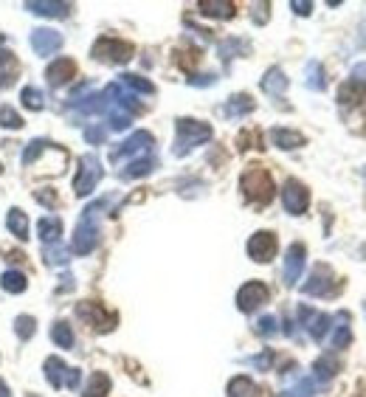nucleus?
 I'll return each mask as SVG.
<instances>
[{
    "label": "nucleus",
    "mask_w": 366,
    "mask_h": 397,
    "mask_svg": "<svg viewBox=\"0 0 366 397\" xmlns=\"http://www.w3.org/2000/svg\"><path fill=\"white\" fill-rule=\"evenodd\" d=\"M239 186H242V195H245L251 203L265 206V203L274 200V180H271V175H268L265 169H259V166L248 169V172L242 175Z\"/></svg>",
    "instance_id": "obj_3"
},
{
    "label": "nucleus",
    "mask_w": 366,
    "mask_h": 397,
    "mask_svg": "<svg viewBox=\"0 0 366 397\" xmlns=\"http://www.w3.org/2000/svg\"><path fill=\"white\" fill-rule=\"evenodd\" d=\"M276 248H279V242H276L274 232H257L248 239V256L254 262H271L276 256Z\"/></svg>",
    "instance_id": "obj_8"
},
{
    "label": "nucleus",
    "mask_w": 366,
    "mask_h": 397,
    "mask_svg": "<svg viewBox=\"0 0 366 397\" xmlns=\"http://www.w3.org/2000/svg\"><path fill=\"white\" fill-rule=\"evenodd\" d=\"M102 175H104L102 161L96 158L93 153L82 156V158H79V172H76V178H73V192H76L79 197H87V195L99 186Z\"/></svg>",
    "instance_id": "obj_4"
},
{
    "label": "nucleus",
    "mask_w": 366,
    "mask_h": 397,
    "mask_svg": "<svg viewBox=\"0 0 366 397\" xmlns=\"http://www.w3.org/2000/svg\"><path fill=\"white\" fill-rule=\"evenodd\" d=\"M268 9H271L268 3H257V6H254V20H257V23H268V17H271Z\"/></svg>",
    "instance_id": "obj_41"
},
{
    "label": "nucleus",
    "mask_w": 366,
    "mask_h": 397,
    "mask_svg": "<svg viewBox=\"0 0 366 397\" xmlns=\"http://www.w3.org/2000/svg\"><path fill=\"white\" fill-rule=\"evenodd\" d=\"M20 99H23V107H28V110H43L45 107V96H43L40 87H23Z\"/></svg>",
    "instance_id": "obj_30"
},
{
    "label": "nucleus",
    "mask_w": 366,
    "mask_h": 397,
    "mask_svg": "<svg viewBox=\"0 0 366 397\" xmlns=\"http://www.w3.org/2000/svg\"><path fill=\"white\" fill-rule=\"evenodd\" d=\"M0 397H11V392H9V386L0 381Z\"/></svg>",
    "instance_id": "obj_47"
},
{
    "label": "nucleus",
    "mask_w": 366,
    "mask_h": 397,
    "mask_svg": "<svg viewBox=\"0 0 366 397\" xmlns=\"http://www.w3.org/2000/svg\"><path fill=\"white\" fill-rule=\"evenodd\" d=\"M37 234L43 242H60V234H63V223L57 220V217H40V223H37Z\"/></svg>",
    "instance_id": "obj_23"
},
{
    "label": "nucleus",
    "mask_w": 366,
    "mask_h": 397,
    "mask_svg": "<svg viewBox=\"0 0 366 397\" xmlns=\"http://www.w3.org/2000/svg\"><path fill=\"white\" fill-rule=\"evenodd\" d=\"M268 302V288L262 282H245L237 293V308L242 313H254Z\"/></svg>",
    "instance_id": "obj_7"
},
{
    "label": "nucleus",
    "mask_w": 366,
    "mask_h": 397,
    "mask_svg": "<svg viewBox=\"0 0 366 397\" xmlns=\"http://www.w3.org/2000/svg\"><path fill=\"white\" fill-rule=\"evenodd\" d=\"M304 256H307V248L301 242H293L285 254V285L293 288L298 279H301V271H304Z\"/></svg>",
    "instance_id": "obj_13"
},
{
    "label": "nucleus",
    "mask_w": 366,
    "mask_h": 397,
    "mask_svg": "<svg viewBox=\"0 0 366 397\" xmlns=\"http://www.w3.org/2000/svg\"><path fill=\"white\" fill-rule=\"evenodd\" d=\"M307 87H313V90H324V87H327L324 71H321L318 62H310V65H307Z\"/></svg>",
    "instance_id": "obj_34"
},
{
    "label": "nucleus",
    "mask_w": 366,
    "mask_h": 397,
    "mask_svg": "<svg viewBox=\"0 0 366 397\" xmlns=\"http://www.w3.org/2000/svg\"><path fill=\"white\" fill-rule=\"evenodd\" d=\"M0 285H3V290H9V293H23V290L28 288V282H26V276H23L20 271H6L3 279H0Z\"/></svg>",
    "instance_id": "obj_29"
},
{
    "label": "nucleus",
    "mask_w": 366,
    "mask_h": 397,
    "mask_svg": "<svg viewBox=\"0 0 366 397\" xmlns=\"http://www.w3.org/2000/svg\"><path fill=\"white\" fill-rule=\"evenodd\" d=\"M45 77H48V82H51L54 87H63V85H68V82L76 77V62L68 60V57H60V60L45 71Z\"/></svg>",
    "instance_id": "obj_15"
},
{
    "label": "nucleus",
    "mask_w": 366,
    "mask_h": 397,
    "mask_svg": "<svg viewBox=\"0 0 366 397\" xmlns=\"http://www.w3.org/2000/svg\"><path fill=\"white\" fill-rule=\"evenodd\" d=\"M333 285H335V273L330 265H316L310 279L304 282V293L307 296H330L333 293Z\"/></svg>",
    "instance_id": "obj_9"
},
{
    "label": "nucleus",
    "mask_w": 366,
    "mask_h": 397,
    "mask_svg": "<svg viewBox=\"0 0 366 397\" xmlns=\"http://www.w3.org/2000/svg\"><path fill=\"white\" fill-rule=\"evenodd\" d=\"M198 9H200V14H206V17H222V20L234 17V3H231V0H203Z\"/></svg>",
    "instance_id": "obj_20"
},
{
    "label": "nucleus",
    "mask_w": 366,
    "mask_h": 397,
    "mask_svg": "<svg viewBox=\"0 0 366 397\" xmlns=\"http://www.w3.org/2000/svg\"><path fill=\"white\" fill-rule=\"evenodd\" d=\"M68 369H71V366H65L63 358H48V361H45V378H48V384H51L54 389H63L65 381H68Z\"/></svg>",
    "instance_id": "obj_17"
},
{
    "label": "nucleus",
    "mask_w": 366,
    "mask_h": 397,
    "mask_svg": "<svg viewBox=\"0 0 366 397\" xmlns=\"http://www.w3.org/2000/svg\"><path fill=\"white\" fill-rule=\"evenodd\" d=\"M14 68H17V62H14V57L11 54H6V51H0V85H9V82H14Z\"/></svg>",
    "instance_id": "obj_32"
},
{
    "label": "nucleus",
    "mask_w": 366,
    "mask_h": 397,
    "mask_svg": "<svg viewBox=\"0 0 366 397\" xmlns=\"http://www.w3.org/2000/svg\"><path fill=\"white\" fill-rule=\"evenodd\" d=\"M107 392H110V378L104 372H96V375H90L82 397H107Z\"/></svg>",
    "instance_id": "obj_26"
},
{
    "label": "nucleus",
    "mask_w": 366,
    "mask_h": 397,
    "mask_svg": "<svg viewBox=\"0 0 366 397\" xmlns=\"http://www.w3.org/2000/svg\"><path fill=\"white\" fill-rule=\"evenodd\" d=\"M212 136H215V133H212V127H209L206 121L178 119V124H175V147H172V153H175L178 158H183V156L192 153L195 147L212 141Z\"/></svg>",
    "instance_id": "obj_2"
},
{
    "label": "nucleus",
    "mask_w": 366,
    "mask_h": 397,
    "mask_svg": "<svg viewBox=\"0 0 366 397\" xmlns=\"http://www.w3.org/2000/svg\"><path fill=\"white\" fill-rule=\"evenodd\" d=\"M352 82H358V85H364L366 87V62H358V65L352 68Z\"/></svg>",
    "instance_id": "obj_42"
},
{
    "label": "nucleus",
    "mask_w": 366,
    "mask_h": 397,
    "mask_svg": "<svg viewBox=\"0 0 366 397\" xmlns=\"http://www.w3.org/2000/svg\"><path fill=\"white\" fill-rule=\"evenodd\" d=\"M335 372H338V364H335L330 355L318 358L316 366H313V375H316L318 381H330V378H335Z\"/></svg>",
    "instance_id": "obj_31"
},
{
    "label": "nucleus",
    "mask_w": 366,
    "mask_h": 397,
    "mask_svg": "<svg viewBox=\"0 0 366 397\" xmlns=\"http://www.w3.org/2000/svg\"><path fill=\"white\" fill-rule=\"evenodd\" d=\"M28 11L43 14V17H68L71 14V3H54V0H31L26 3Z\"/></svg>",
    "instance_id": "obj_16"
},
{
    "label": "nucleus",
    "mask_w": 366,
    "mask_h": 397,
    "mask_svg": "<svg viewBox=\"0 0 366 397\" xmlns=\"http://www.w3.org/2000/svg\"><path fill=\"white\" fill-rule=\"evenodd\" d=\"M122 85H127V87H133V90H139V93H155V85L149 80H141V77H136V74H124L122 77Z\"/></svg>",
    "instance_id": "obj_35"
},
{
    "label": "nucleus",
    "mask_w": 366,
    "mask_h": 397,
    "mask_svg": "<svg viewBox=\"0 0 366 397\" xmlns=\"http://www.w3.org/2000/svg\"><path fill=\"white\" fill-rule=\"evenodd\" d=\"M93 57L107 65H124L133 60V45L124 40H116V37H102L93 45Z\"/></svg>",
    "instance_id": "obj_5"
},
{
    "label": "nucleus",
    "mask_w": 366,
    "mask_h": 397,
    "mask_svg": "<svg viewBox=\"0 0 366 397\" xmlns=\"http://www.w3.org/2000/svg\"><path fill=\"white\" fill-rule=\"evenodd\" d=\"M37 200H40V203H43V206H48V209H51V206H54V203H57V197H54V195H51V192H37Z\"/></svg>",
    "instance_id": "obj_45"
},
{
    "label": "nucleus",
    "mask_w": 366,
    "mask_h": 397,
    "mask_svg": "<svg viewBox=\"0 0 366 397\" xmlns=\"http://www.w3.org/2000/svg\"><path fill=\"white\" fill-rule=\"evenodd\" d=\"M195 60H198V51H192V62H195ZM178 62H181V65H189V57H178Z\"/></svg>",
    "instance_id": "obj_46"
},
{
    "label": "nucleus",
    "mask_w": 366,
    "mask_h": 397,
    "mask_svg": "<svg viewBox=\"0 0 366 397\" xmlns=\"http://www.w3.org/2000/svg\"><path fill=\"white\" fill-rule=\"evenodd\" d=\"M149 150H152V136H149L146 130H139V133H133V136H130L122 147H116L110 158L119 161L122 156H127V158H136V156H139V158H144Z\"/></svg>",
    "instance_id": "obj_11"
},
{
    "label": "nucleus",
    "mask_w": 366,
    "mask_h": 397,
    "mask_svg": "<svg viewBox=\"0 0 366 397\" xmlns=\"http://www.w3.org/2000/svg\"><path fill=\"white\" fill-rule=\"evenodd\" d=\"M271 361H274V355H271V352H262V355H257L251 364H254V366H259V369H268V366H271Z\"/></svg>",
    "instance_id": "obj_43"
},
{
    "label": "nucleus",
    "mask_w": 366,
    "mask_h": 397,
    "mask_svg": "<svg viewBox=\"0 0 366 397\" xmlns=\"http://www.w3.org/2000/svg\"><path fill=\"white\" fill-rule=\"evenodd\" d=\"M251 110H254V99H251L248 93H237V96H231L228 104H225V113H228V116H245V113H251Z\"/></svg>",
    "instance_id": "obj_27"
},
{
    "label": "nucleus",
    "mask_w": 366,
    "mask_h": 397,
    "mask_svg": "<svg viewBox=\"0 0 366 397\" xmlns=\"http://www.w3.org/2000/svg\"><path fill=\"white\" fill-rule=\"evenodd\" d=\"M0 172H3V166H0Z\"/></svg>",
    "instance_id": "obj_48"
},
{
    "label": "nucleus",
    "mask_w": 366,
    "mask_h": 397,
    "mask_svg": "<svg viewBox=\"0 0 366 397\" xmlns=\"http://www.w3.org/2000/svg\"><path fill=\"white\" fill-rule=\"evenodd\" d=\"M45 256H48L51 265H65L68 262V251L60 248V242H57V248H45Z\"/></svg>",
    "instance_id": "obj_38"
},
{
    "label": "nucleus",
    "mask_w": 366,
    "mask_h": 397,
    "mask_svg": "<svg viewBox=\"0 0 366 397\" xmlns=\"http://www.w3.org/2000/svg\"><path fill=\"white\" fill-rule=\"evenodd\" d=\"M271 141L279 147V150H298L304 144V136L296 133V130H285V127H276L271 130Z\"/></svg>",
    "instance_id": "obj_18"
},
{
    "label": "nucleus",
    "mask_w": 366,
    "mask_h": 397,
    "mask_svg": "<svg viewBox=\"0 0 366 397\" xmlns=\"http://www.w3.org/2000/svg\"><path fill=\"white\" fill-rule=\"evenodd\" d=\"M107 206H110V197L96 200V203H90V206L82 212V217H79V223H76V234H73V251H76L79 256L90 254V251L99 245V223H96V217H99V212H104Z\"/></svg>",
    "instance_id": "obj_1"
},
{
    "label": "nucleus",
    "mask_w": 366,
    "mask_h": 397,
    "mask_svg": "<svg viewBox=\"0 0 366 397\" xmlns=\"http://www.w3.org/2000/svg\"><path fill=\"white\" fill-rule=\"evenodd\" d=\"M6 226H9V232L17 239H28V217H26L23 209H11L6 214Z\"/></svg>",
    "instance_id": "obj_21"
},
{
    "label": "nucleus",
    "mask_w": 366,
    "mask_h": 397,
    "mask_svg": "<svg viewBox=\"0 0 366 397\" xmlns=\"http://www.w3.org/2000/svg\"><path fill=\"white\" fill-rule=\"evenodd\" d=\"M48 147H51V144H48V141H43V138H40V141H31V144L26 147V153H23V163L28 166L31 161H37V158H40V153H45Z\"/></svg>",
    "instance_id": "obj_37"
},
{
    "label": "nucleus",
    "mask_w": 366,
    "mask_h": 397,
    "mask_svg": "<svg viewBox=\"0 0 366 397\" xmlns=\"http://www.w3.org/2000/svg\"><path fill=\"white\" fill-rule=\"evenodd\" d=\"M76 316L82 318L85 324H90V327H96V330H113L116 327V316L113 313H107L102 305H96V302H79L76 305Z\"/></svg>",
    "instance_id": "obj_6"
},
{
    "label": "nucleus",
    "mask_w": 366,
    "mask_h": 397,
    "mask_svg": "<svg viewBox=\"0 0 366 397\" xmlns=\"http://www.w3.org/2000/svg\"><path fill=\"white\" fill-rule=\"evenodd\" d=\"M51 338H54V344L57 347H63V349H71L73 347V330L68 321H57L54 327H51Z\"/></svg>",
    "instance_id": "obj_28"
},
{
    "label": "nucleus",
    "mask_w": 366,
    "mask_h": 397,
    "mask_svg": "<svg viewBox=\"0 0 366 397\" xmlns=\"http://www.w3.org/2000/svg\"><path fill=\"white\" fill-rule=\"evenodd\" d=\"M85 138H87V144H102L104 141V130L102 127H87L85 130Z\"/></svg>",
    "instance_id": "obj_40"
},
{
    "label": "nucleus",
    "mask_w": 366,
    "mask_h": 397,
    "mask_svg": "<svg viewBox=\"0 0 366 397\" xmlns=\"http://www.w3.org/2000/svg\"><path fill=\"white\" fill-rule=\"evenodd\" d=\"M31 48L37 57H51L63 48V34L54 28H34L31 34Z\"/></svg>",
    "instance_id": "obj_12"
},
{
    "label": "nucleus",
    "mask_w": 366,
    "mask_h": 397,
    "mask_svg": "<svg viewBox=\"0 0 366 397\" xmlns=\"http://www.w3.org/2000/svg\"><path fill=\"white\" fill-rule=\"evenodd\" d=\"M228 397H262V392H259V386L251 378L239 375V378H234L228 384Z\"/></svg>",
    "instance_id": "obj_22"
},
{
    "label": "nucleus",
    "mask_w": 366,
    "mask_h": 397,
    "mask_svg": "<svg viewBox=\"0 0 366 397\" xmlns=\"http://www.w3.org/2000/svg\"><path fill=\"white\" fill-rule=\"evenodd\" d=\"M276 330H279V327H276V318L274 316H262L257 321V332H259V335H276Z\"/></svg>",
    "instance_id": "obj_39"
},
{
    "label": "nucleus",
    "mask_w": 366,
    "mask_h": 397,
    "mask_svg": "<svg viewBox=\"0 0 366 397\" xmlns=\"http://www.w3.org/2000/svg\"><path fill=\"white\" fill-rule=\"evenodd\" d=\"M335 332H333V347L335 349H344L350 347L352 341V330H350V313H338V324H333Z\"/></svg>",
    "instance_id": "obj_24"
},
{
    "label": "nucleus",
    "mask_w": 366,
    "mask_h": 397,
    "mask_svg": "<svg viewBox=\"0 0 366 397\" xmlns=\"http://www.w3.org/2000/svg\"><path fill=\"white\" fill-rule=\"evenodd\" d=\"M155 169V158L152 156H144V158H136L127 163V169H122V178L124 180H133V178H144Z\"/></svg>",
    "instance_id": "obj_25"
},
{
    "label": "nucleus",
    "mask_w": 366,
    "mask_h": 397,
    "mask_svg": "<svg viewBox=\"0 0 366 397\" xmlns=\"http://www.w3.org/2000/svg\"><path fill=\"white\" fill-rule=\"evenodd\" d=\"M14 332H17L23 341H28V338L37 332V321L31 316H17L14 318Z\"/></svg>",
    "instance_id": "obj_33"
},
{
    "label": "nucleus",
    "mask_w": 366,
    "mask_h": 397,
    "mask_svg": "<svg viewBox=\"0 0 366 397\" xmlns=\"http://www.w3.org/2000/svg\"><path fill=\"white\" fill-rule=\"evenodd\" d=\"M262 90L268 96H282L288 90V77L282 74V68H271L265 77H262Z\"/></svg>",
    "instance_id": "obj_19"
},
{
    "label": "nucleus",
    "mask_w": 366,
    "mask_h": 397,
    "mask_svg": "<svg viewBox=\"0 0 366 397\" xmlns=\"http://www.w3.org/2000/svg\"><path fill=\"white\" fill-rule=\"evenodd\" d=\"M282 203H285L288 214H304L307 212V203H310L307 186L298 183V180H288L285 189H282Z\"/></svg>",
    "instance_id": "obj_10"
},
{
    "label": "nucleus",
    "mask_w": 366,
    "mask_h": 397,
    "mask_svg": "<svg viewBox=\"0 0 366 397\" xmlns=\"http://www.w3.org/2000/svg\"><path fill=\"white\" fill-rule=\"evenodd\" d=\"M0 127H6V130H20V127H23L20 113L11 110V107H0Z\"/></svg>",
    "instance_id": "obj_36"
},
{
    "label": "nucleus",
    "mask_w": 366,
    "mask_h": 397,
    "mask_svg": "<svg viewBox=\"0 0 366 397\" xmlns=\"http://www.w3.org/2000/svg\"><path fill=\"white\" fill-rule=\"evenodd\" d=\"M291 9L296 14H310V11H313V3H307V0H304V3H301V0H293Z\"/></svg>",
    "instance_id": "obj_44"
},
{
    "label": "nucleus",
    "mask_w": 366,
    "mask_h": 397,
    "mask_svg": "<svg viewBox=\"0 0 366 397\" xmlns=\"http://www.w3.org/2000/svg\"><path fill=\"white\" fill-rule=\"evenodd\" d=\"M298 316H301L307 332H310L316 341H321V338L327 335V330L333 327V318L327 316V313H313L310 308H298Z\"/></svg>",
    "instance_id": "obj_14"
}]
</instances>
